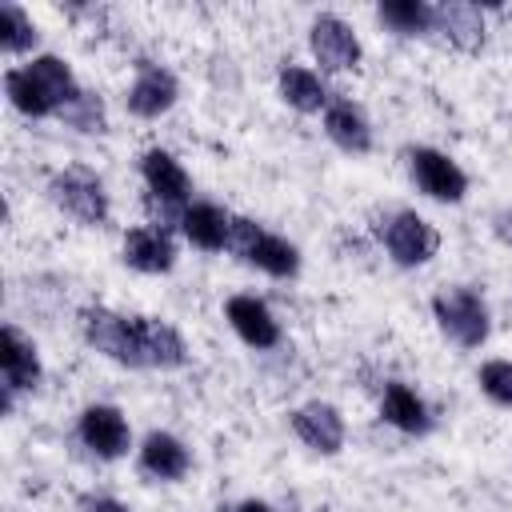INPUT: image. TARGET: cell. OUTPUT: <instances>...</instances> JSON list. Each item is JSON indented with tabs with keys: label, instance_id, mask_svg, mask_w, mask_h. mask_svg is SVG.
Instances as JSON below:
<instances>
[{
	"label": "cell",
	"instance_id": "1",
	"mask_svg": "<svg viewBox=\"0 0 512 512\" xmlns=\"http://www.w3.org/2000/svg\"><path fill=\"white\" fill-rule=\"evenodd\" d=\"M4 92L12 100L16 112L24 116H64L80 96L84 88L76 84L68 60L44 52V56H32L24 68H8L4 72Z\"/></svg>",
	"mask_w": 512,
	"mask_h": 512
},
{
	"label": "cell",
	"instance_id": "2",
	"mask_svg": "<svg viewBox=\"0 0 512 512\" xmlns=\"http://www.w3.org/2000/svg\"><path fill=\"white\" fill-rule=\"evenodd\" d=\"M228 252H236L244 264L276 276V280H292L300 272V252L296 244H288L284 236L276 232H264L256 220L248 216H232V228H228Z\"/></svg>",
	"mask_w": 512,
	"mask_h": 512
},
{
	"label": "cell",
	"instance_id": "3",
	"mask_svg": "<svg viewBox=\"0 0 512 512\" xmlns=\"http://www.w3.org/2000/svg\"><path fill=\"white\" fill-rule=\"evenodd\" d=\"M432 316L440 324V332L456 344V348H480L492 332V316L488 304L476 288H448L432 300Z\"/></svg>",
	"mask_w": 512,
	"mask_h": 512
},
{
	"label": "cell",
	"instance_id": "4",
	"mask_svg": "<svg viewBox=\"0 0 512 512\" xmlns=\"http://www.w3.org/2000/svg\"><path fill=\"white\" fill-rule=\"evenodd\" d=\"M48 196L60 212H68L72 220L96 228L108 220V192L100 184V176H92L88 168H64L48 180Z\"/></svg>",
	"mask_w": 512,
	"mask_h": 512
},
{
	"label": "cell",
	"instance_id": "5",
	"mask_svg": "<svg viewBox=\"0 0 512 512\" xmlns=\"http://www.w3.org/2000/svg\"><path fill=\"white\" fill-rule=\"evenodd\" d=\"M380 236H384L388 256H392L400 268H420V264H428V260L436 256V248H440V232H436L420 212H408V208L392 212L388 224L380 228Z\"/></svg>",
	"mask_w": 512,
	"mask_h": 512
},
{
	"label": "cell",
	"instance_id": "6",
	"mask_svg": "<svg viewBox=\"0 0 512 512\" xmlns=\"http://www.w3.org/2000/svg\"><path fill=\"white\" fill-rule=\"evenodd\" d=\"M408 172H412L416 188H420L428 200L460 204L464 192H468L464 168H460L448 152H440V148H412V152H408Z\"/></svg>",
	"mask_w": 512,
	"mask_h": 512
},
{
	"label": "cell",
	"instance_id": "7",
	"mask_svg": "<svg viewBox=\"0 0 512 512\" xmlns=\"http://www.w3.org/2000/svg\"><path fill=\"white\" fill-rule=\"evenodd\" d=\"M84 340H88L100 356H108V360H116V364H124V368H140L136 316H120V312H112V308H88V312H84Z\"/></svg>",
	"mask_w": 512,
	"mask_h": 512
},
{
	"label": "cell",
	"instance_id": "8",
	"mask_svg": "<svg viewBox=\"0 0 512 512\" xmlns=\"http://www.w3.org/2000/svg\"><path fill=\"white\" fill-rule=\"evenodd\" d=\"M308 44H312V56L324 72H352L360 64V40L336 12H320L312 20Z\"/></svg>",
	"mask_w": 512,
	"mask_h": 512
},
{
	"label": "cell",
	"instance_id": "9",
	"mask_svg": "<svg viewBox=\"0 0 512 512\" xmlns=\"http://www.w3.org/2000/svg\"><path fill=\"white\" fill-rule=\"evenodd\" d=\"M80 440L88 452H96L100 460H120L132 444V428L124 420V412L116 404H88L80 412V424H76Z\"/></svg>",
	"mask_w": 512,
	"mask_h": 512
},
{
	"label": "cell",
	"instance_id": "10",
	"mask_svg": "<svg viewBox=\"0 0 512 512\" xmlns=\"http://www.w3.org/2000/svg\"><path fill=\"white\" fill-rule=\"evenodd\" d=\"M140 176L148 184V196L160 204V208H188V196H192V180L184 172V164L164 152V148H148L140 156Z\"/></svg>",
	"mask_w": 512,
	"mask_h": 512
},
{
	"label": "cell",
	"instance_id": "11",
	"mask_svg": "<svg viewBox=\"0 0 512 512\" xmlns=\"http://www.w3.org/2000/svg\"><path fill=\"white\" fill-rule=\"evenodd\" d=\"M292 432L320 456H336L344 448V416L340 408L324 404V400H308L292 412Z\"/></svg>",
	"mask_w": 512,
	"mask_h": 512
},
{
	"label": "cell",
	"instance_id": "12",
	"mask_svg": "<svg viewBox=\"0 0 512 512\" xmlns=\"http://www.w3.org/2000/svg\"><path fill=\"white\" fill-rule=\"evenodd\" d=\"M176 96H180V84H176V76L168 72V68H160V64H140V72H136V80H132V88H128V112L132 116H140V120H156V116H164L172 104H176Z\"/></svg>",
	"mask_w": 512,
	"mask_h": 512
},
{
	"label": "cell",
	"instance_id": "13",
	"mask_svg": "<svg viewBox=\"0 0 512 512\" xmlns=\"http://www.w3.org/2000/svg\"><path fill=\"white\" fill-rule=\"evenodd\" d=\"M136 344H140V368L172 372V368H180L188 360L184 336L172 324L152 320V316H136Z\"/></svg>",
	"mask_w": 512,
	"mask_h": 512
},
{
	"label": "cell",
	"instance_id": "14",
	"mask_svg": "<svg viewBox=\"0 0 512 512\" xmlns=\"http://www.w3.org/2000/svg\"><path fill=\"white\" fill-rule=\"evenodd\" d=\"M0 372H4V388H12V392H32L44 376L36 344L24 340L12 324H4V332H0Z\"/></svg>",
	"mask_w": 512,
	"mask_h": 512
},
{
	"label": "cell",
	"instance_id": "15",
	"mask_svg": "<svg viewBox=\"0 0 512 512\" xmlns=\"http://www.w3.org/2000/svg\"><path fill=\"white\" fill-rule=\"evenodd\" d=\"M124 264L136 268V272H148V276H160V272H172L176 264V244L168 240L164 228H128L124 236Z\"/></svg>",
	"mask_w": 512,
	"mask_h": 512
},
{
	"label": "cell",
	"instance_id": "16",
	"mask_svg": "<svg viewBox=\"0 0 512 512\" xmlns=\"http://www.w3.org/2000/svg\"><path fill=\"white\" fill-rule=\"evenodd\" d=\"M324 132L348 156H368L372 152V124L352 100H332L324 108Z\"/></svg>",
	"mask_w": 512,
	"mask_h": 512
},
{
	"label": "cell",
	"instance_id": "17",
	"mask_svg": "<svg viewBox=\"0 0 512 512\" xmlns=\"http://www.w3.org/2000/svg\"><path fill=\"white\" fill-rule=\"evenodd\" d=\"M228 324L236 328V336L248 348H276L280 344V324H276L272 308L256 296H232L228 300Z\"/></svg>",
	"mask_w": 512,
	"mask_h": 512
},
{
	"label": "cell",
	"instance_id": "18",
	"mask_svg": "<svg viewBox=\"0 0 512 512\" xmlns=\"http://www.w3.org/2000/svg\"><path fill=\"white\" fill-rule=\"evenodd\" d=\"M432 32H444V40L460 52H476L484 44V16L476 4H464V0H452V4H440L436 8V20H432Z\"/></svg>",
	"mask_w": 512,
	"mask_h": 512
},
{
	"label": "cell",
	"instance_id": "19",
	"mask_svg": "<svg viewBox=\"0 0 512 512\" xmlns=\"http://www.w3.org/2000/svg\"><path fill=\"white\" fill-rule=\"evenodd\" d=\"M380 416H384L392 428L408 432V436H424V432H432L428 404H424L408 384H400V380H392V384L384 388V396H380Z\"/></svg>",
	"mask_w": 512,
	"mask_h": 512
},
{
	"label": "cell",
	"instance_id": "20",
	"mask_svg": "<svg viewBox=\"0 0 512 512\" xmlns=\"http://www.w3.org/2000/svg\"><path fill=\"white\" fill-rule=\"evenodd\" d=\"M276 88H280V100L296 112H324L332 104L324 80L304 64H284L280 76H276Z\"/></svg>",
	"mask_w": 512,
	"mask_h": 512
},
{
	"label": "cell",
	"instance_id": "21",
	"mask_svg": "<svg viewBox=\"0 0 512 512\" xmlns=\"http://www.w3.org/2000/svg\"><path fill=\"white\" fill-rule=\"evenodd\" d=\"M140 468L156 480H180L192 468V456L172 432H148L140 444Z\"/></svg>",
	"mask_w": 512,
	"mask_h": 512
},
{
	"label": "cell",
	"instance_id": "22",
	"mask_svg": "<svg viewBox=\"0 0 512 512\" xmlns=\"http://www.w3.org/2000/svg\"><path fill=\"white\" fill-rule=\"evenodd\" d=\"M228 228H232V216L220 212L216 204H188V208L180 212V232H184L196 248H204V252L228 248Z\"/></svg>",
	"mask_w": 512,
	"mask_h": 512
},
{
	"label": "cell",
	"instance_id": "23",
	"mask_svg": "<svg viewBox=\"0 0 512 512\" xmlns=\"http://www.w3.org/2000/svg\"><path fill=\"white\" fill-rule=\"evenodd\" d=\"M380 24H388L396 36H424L432 32V20H436V8L424 4V0H384L376 8Z\"/></svg>",
	"mask_w": 512,
	"mask_h": 512
},
{
	"label": "cell",
	"instance_id": "24",
	"mask_svg": "<svg viewBox=\"0 0 512 512\" xmlns=\"http://www.w3.org/2000/svg\"><path fill=\"white\" fill-rule=\"evenodd\" d=\"M0 48L8 56H24V52L36 48V24H32V16L20 4H12V0L0 4Z\"/></svg>",
	"mask_w": 512,
	"mask_h": 512
},
{
	"label": "cell",
	"instance_id": "25",
	"mask_svg": "<svg viewBox=\"0 0 512 512\" xmlns=\"http://www.w3.org/2000/svg\"><path fill=\"white\" fill-rule=\"evenodd\" d=\"M480 392L500 404V408H512V360H488L480 364Z\"/></svg>",
	"mask_w": 512,
	"mask_h": 512
},
{
	"label": "cell",
	"instance_id": "26",
	"mask_svg": "<svg viewBox=\"0 0 512 512\" xmlns=\"http://www.w3.org/2000/svg\"><path fill=\"white\" fill-rule=\"evenodd\" d=\"M64 120L72 124V128H80V132H104L108 128V116H104V104L92 96V92H84L68 112H64Z\"/></svg>",
	"mask_w": 512,
	"mask_h": 512
},
{
	"label": "cell",
	"instance_id": "27",
	"mask_svg": "<svg viewBox=\"0 0 512 512\" xmlns=\"http://www.w3.org/2000/svg\"><path fill=\"white\" fill-rule=\"evenodd\" d=\"M84 512H128L120 500H112V496H88L84 500Z\"/></svg>",
	"mask_w": 512,
	"mask_h": 512
},
{
	"label": "cell",
	"instance_id": "28",
	"mask_svg": "<svg viewBox=\"0 0 512 512\" xmlns=\"http://www.w3.org/2000/svg\"><path fill=\"white\" fill-rule=\"evenodd\" d=\"M236 512H272L264 500H244V504H236Z\"/></svg>",
	"mask_w": 512,
	"mask_h": 512
}]
</instances>
